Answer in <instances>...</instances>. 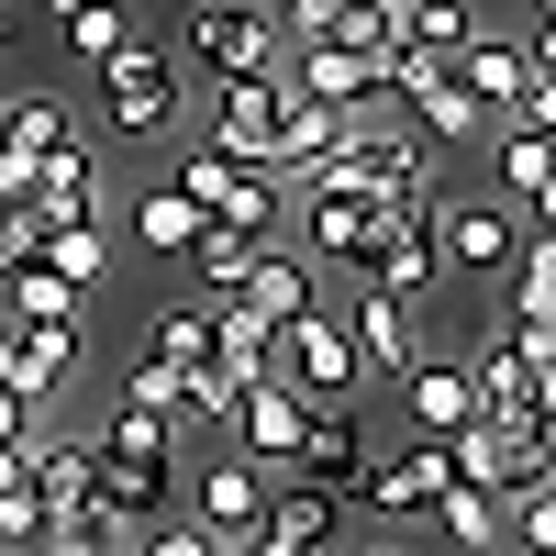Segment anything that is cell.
Returning a JSON list of instances; mask_svg holds the SVG:
<instances>
[{"instance_id": "6da1fadb", "label": "cell", "mask_w": 556, "mask_h": 556, "mask_svg": "<svg viewBox=\"0 0 556 556\" xmlns=\"http://www.w3.org/2000/svg\"><path fill=\"white\" fill-rule=\"evenodd\" d=\"M89 101H101V134H123V146H167V134L190 123V78H178V56H156V45L134 34L123 56L89 78Z\"/></svg>"}, {"instance_id": "7a4b0ae2", "label": "cell", "mask_w": 556, "mask_h": 556, "mask_svg": "<svg viewBox=\"0 0 556 556\" xmlns=\"http://www.w3.org/2000/svg\"><path fill=\"white\" fill-rule=\"evenodd\" d=\"M290 401H312V412H356V390H367V367H356V345H345V323H334V301H312V312H290L278 323V367H267Z\"/></svg>"}, {"instance_id": "3957f363", "label": "cell", "mask_w": 556, "mask_h": 556, "mask_svg": "<svg viewBox=\"0 0 556 556\" xmlns=\"http://www.w3.org/2000/svg\"><path fill=\"white\" fill-rule=\"evenodd\" d=\"M445 456H456V479L490 490V501H513V490H545V479H556V434L534 424V412H479V424L456 434Z\"/></svg>"}, {"instance_id": "277c9868", "label": "cell", "mask_w": 556, "mask_h": 556, "mask_svg": "<svg viewBox=\"0 0 556 556\" xmlns=\"http://www.w3.org/2000/svg\"><path fill=\"white\" fill-rule=\"evenodd\" d=\"M290 256H312V267H367V245L390 235V201L379 190H345V178H312V190H290Z\"/></svg>"}, {"instance_id": "5b68a950", "label": "cell", "mask_w": 556, "mask_h": 556, "mask_svg": "<svg viewBox=\"0 0 556 556\" xmlns=\"http://www.w3.org/2000/svg\"><path fill=\"white\" fill-rule=\"evenodd\" d=\"M513 256H523V212L513 201H490V190H468V201H434V267L445 278H513Z\"/></svg>"}, {"instance_id": "8992f818", "label": "cell", "mask_w": 556, "mask_h": 556, "mask_svg": "<svg viewBox=\"0 0 556 556\" xmlns=\"http://www.w3.org/2000/svg\"><path fill=\"white\" fill-rule=\"evenodd\" d=\"M190 56L212 67V89L223 78H278V23H267V0H190Z\"/></svg>"}, {"instance_id": "52a82bcc", "label": "cell", "mask_w": 556, "mask_h": 556, "mask_svg": "<svg viewBox=\"0 0 556 556\" xmlns=\"http://www.w3.org/2000/svg\"><path fill=\"white\" fill-rule=\"evenodd\" d=\"M267 490H278V479L245 468V456L223 445V456H201V468H190V523H201L212 545H235V556H245V545L267 534Z\"/></svg>"}, {"instance_id": "ba28073f", "label": "cell", "mask_w": 556, "mask_h": 556, "mask_svg": "<svg viewBox=\"0 0 556 556\" xmlns=\"http://www.w3.org/2000/svg\"><path fill=\"white\" fill-rule=\"evenodd\" d=\"M345 345H356V367H367V379H390L401 390V367L412 356H424V345H412V334H424V312H412V301H390V290H356V278H345Z\"/></svg>"}, {"instance_id": "9c48e42d", "label": "cell", "mask_w": 556, "mask_h": 556, "mask_svg": "<svg viewBox=\"0 0 556 556\" xmlns=\"http://www.w3.org/2000/svg\"><path fill=\"white\" fill-rule=\"evenodd\" d=\"M223 434H235V456H245V468L290 479V456H301V434H312V401H290L278 379H256V390L235 401V424H223Z\"/></svg>"}, {"instance_id": "30bf717a", "label": "cell", "mask_w": 556, "mask_h": 556, "mask_svg": "<svg viewBox=\"0 0 556 556\" xmlns=\"http://www.w3.org/2000/svg\"><path fill=\"white\" fill-rule=\"evenodd\" d=\"M401 412H412V434L456 445V434L479 424V379H468V356H412V367H401Z\"/></svg>"}, {"instance_id": "8fae6325", "label": "cell", "mask_w": 556, "mask_h": 556, "mask_svg": "<svg viewBox=\"0 0 556 556\" xmlns=\"http://www.w3.org/2000/svg\"><path fill=\"white\" fill-rule=\"evenodd\" d=\"M201 146H212V156H235V167H267V146H278V78H223V89H212Z\"/></svg>"}, {"instance_id": "7c38bea8", "label": "cell", "mask_w": 556, "mask_h": 556, "mask_svg": "<svg viewBox=\"0 0 556 556\" xmlns=\"http://www.w3.org/2000/svg\"><path fill=\"white\" fill-rule=\"evenodd\" d=\"M278 89H290V101H323V112H367V101H379V56H345V45H290V56H278Z\"/></svg>"}, {"instance_id": "4fadbf2b", "label": "cell", "mask_w": 556, "mask_h": 556, "mask_svg": "<svg viewBox=\"0 0 556 556\" xmlns=\"http://www.w3.org/2000/svg\"><path fill=\"white\" fill-rule=\"evenodd\" d=\"M345 278H356V290H390V301H412V312H424V301H434V278H445V267H434V223H390V235L367 245V267H345Z\"/></svg>"}, {"instance_id": "5bb4252c", "label": "cell", "mask_w": 556, "mask_h": 556, "mask_svg": "<svg viewBox=\"0 0 556 556\" xmlns=\"http://www.w3.org/2000/svg\"><path fill=\"white\" fill-rule=\"evenodd\" d=\"M101 146H89V134H67L56 156H34V212L45 223H101Z\"/></svg>"}, {"instance_id": "9a60e30c", "label": "cell", "mask_w": 556, "mask_h": 556, "mask_svg": "<svg viewBox=\"0 0 556 556\" xmlns=\"http://www.w3.org/2000/svg\"><path fill=\"white\" fill-rule=\"evenodd\" d=\"M445 67H456V89H468V101H479L490 123L513 112V101H523V78H534V67H523V45H513V34H490V23H479L468 45H456Z\"/></svg>"}, {"instance_id": "2e32d148", "label": "cell", "mask_w": 556, "mask_h": 556, "mask_svg": "<svg viewBox=\"0 0 556 556\" xmlns=\"http://www.w3.org/2000/svg\"><path fill=\"white\" fill-rule=\"evenodd\" d=\"M235 301L278 334L290 312H312V301H323V267H312V256H290V245H256V267H245V290H235Z\"/></svg>"}, {"instance_id": "e0dca14e", "label": "cell", "mask_w": 556, "mask_h": 556, "mask_svg": "<svg viewBox=\"0 0 556 556\" xmlns=\"http://www.w3.org/2000/svg\"><path fill=\"white\" fill-rule=\"evenodd\" d=\"M267 534H278V545H312V556H334L356 523H345V501H334V490H312V479H278V490H267Z\"/></svg>"}, {"instance_id": "ac0fdd59", "label": "cell", "mask_w": 556, "mask_h": 556, "mask_svg": "<svg viewBox=\"0 0 556 556\" xmlns=\"http://www.w3.org/2000/svg\"><path fill=\"white\" fill-rule=\"evenodd\" d=\"M356 468H367V424H356V412H312V434H301V456H290V479H312V490H334V501H345Z\"/></svg>"}, {"instance_id": "d6986e66", "label": "cell", "mask_w": 556, "mask_h": 556, "mask_svg": "<svg viewBox=\"0 0 556 556\" xmlns=\"http://www.w3.org/2000/svg\"><path fill=\"white\" fill-rule=\"evenodd\" d=\"M0 312H12V334H89V301L67 290L56 267H23L12 290H0Z\"/></svg>"}, {"instance_id": "ffe728a7", "label": "cell", "mask_w": 556, "mask_h": 556, "mask_svg": "<svg viewBox=\"0 0 556 556\" xmlns=\"http://www.w3.org/2000/svg\"><path fill=\"white\" fill-rule=\"evenodd\" d=\"M479 156H490V201H513V212L556 178V146H545V134H523V123H490V146H479Z\"/></svg>"}, {"instance_id": "44dd1931", "label": "cell", "mask_w": 556, "mask_h": 556, "mask_svg": "<svg viewBox=\"0 0 556 556\" xmlns=\"http://www.w3.org/2000/svg\"><path fill=\"white\" fill-rule=\"evenodd\" d=\"M212 367H223L235 390H256L267 367H278V334H267V323H256L245 301H212Z\"/></svg>"}, {"instance_id": "7402d4cb", "label": "cell", "mask_w": 556, "mask_h": 556, "mask_svg": "<svg viewBox=\"0 0 556 556\" xmlns=\"http://www.w3.org/2000/svg\"><path fill=\"white\" fill-rule=\"evenodd\" d=\"M67 134H78V112L56 101V89H0V146L12 156H56Z\"/></svg>"}, {"instance_id": "603a6c76", "label": "cell", "mask_w": 556, "mask_h": 556, "mask_svg": "<svg viewBox=\"0 0 556 556\" xmlns=\"http://www.w3.org/2000/svg\"><path fill=\"white\" fill-rule=\"evenodd\" d=\"M201 235H212V223L178 201L167 178H146V190H134V245H146V256H178V267H190V245H201Z\"/></svg>"}, {"instance_id": "cb8c5ba5", "label": "cell", "mask_w": 556, "mask_h": 556, "mask_svg": "<svg viewBox=\"0 0 556 556\" xmlns=\"http://www.w3.org/2000/svg\"><path fill=\"white\" fill-rule=\"evenodd\" d=\"M56 34H67V67H78V78H101L123 45H134V0H89V12H67Z\"/></svg>"}, {"instance_id": "d4e9b609", "label": "cell", "mask_w": 556, "mask_h": 556, "mask_svg": "<svg viewBox=\"0 0 556 556\" xmlns=\"http://www.w3.org/2000/svg\"><path fill=\"white\" fill-rule=\"evenodd\" d=\"M456 556H501V501L490 490H468V479H445V501H434V513H424Z\"/></svg>"}, {"instance_id": "484cf974", "label": "cell", "mask_w": 556, "mask_h": 556, "mask_svg": "<svg viewBox=\"0 0 556 556\" xmlns=\"http://www.w3.org/2000/svg\"><path fill=\"white\" fill-rule=\"evenodd\" d=\"M45 267H56L67 290L89 301V290L112 278V223H56V235H45Z\"/></svg>"}, {"instance_id": "4316f807", "label": "cell", "mask_w": 556, "mask_h": 556, "mask_svg": "<svg viewBox=\"0 0 556 556\" xmlns=\"http://www.w3.org/2000/svg\"><path fill=\"white\" fill-rule=\"evenodd\" d=\"M479 34V0H412V12H401V45H412V56H456V45H468Z\"/></svg>"}, {"instance_id": "83f0119b", "label": "cell", "mask_w": 556, "mask_h": 556, "mask_svg": "<svg viewBox=\"0 0 556 556\" xmlns=\"http://www.w3.org/2000/svg\"><path fill=\"white\" fill-rule=\"evenodd\" d=\"M34 556H146V534L112 523V513H67V523H45Z\"/></svg>"}, {"instance_id": "f1b7e54d", "label": "cell", "mask_w": 556, "mask_h": 556, "mask_svg": "<svg viewBox=\"0 0 556 556\" xmlns=\"http://www.w3.org/2000/svg\"><path fill=\"white\" fill-rule=\"evenodd\" d=\"M245 267H256V245H245V235H223V223H212V235L190 245V278H201V312H212V301H235V290H245Z\"/></svg>"}, {"instance_id": "f546056e", "label": "cell", "mask_w": 556, "mask_h": 556, "mask_svg": "<svg viewBox=\"0 0 556 556\" xmlns=\"http://www.w3.org/2000/svg\"><path fill=\"white\" fill-rule=\"evenodd\" d=\"M146 356H156V367H201V356H212V312H201V301L156 312V323H146Z\"/></svg>"}, {"instance_id": "4dcf8cb0", "label": "cell", "mask_w": 556, "mask_h": 556, "mask_svg": "<svg viewBox=\"0 0 556 556\" xmlns=\"http://www.w3.org/2000/svg\"><path fill=\"white\" fill-rule=\"evenodd\" d=\"M45 235H56V223H45L34 201H0V290H12L23 267H45Z\"/></svg>"}, {"instance_id": "1f68e13d", "label": "cell", "mask_w": 556, "mask_h": 556, "mask_svg": "<svg viewBox=\"0 0 556 556\" xmlns=\"http://www.w3.org/2000/svg\"><path fill=\"white\" fill-rule=\"evenodd\" d=\"M45 513H34V490H23V456H0V556H34Z\"/></svg>"}, {"instance_id": "d6a6232c", "label": "cell", "mask_w": 556, "mask_h": 556, "mask_svg": "<svg viewBox=\"0 0 556 556\" xmlns=\"http://www.w3.org/2000/svg\"><path fill=\"white\" fill-rule=\"evenodd\" d=\"M123 412H146V424H167V434H178V367L134 356V367H123Z\"/></svg>"}, {"instance_id": "836d02e7", "label": "cell", "mask_w": 556, "mask_h": 556, "mask_svg": "<svg viewBox=\"0 0 556 556\" xmlns=\"http://www.w3.org/2000/svg\"><path fill=\"white\" fill-rule=\"evenodd\" d=\"M513 301L523 312H556V245L545 235H523V256H513Z\"/></svg>"}, {"instance_id": "e575fe53", "label": "cell", "mask_w": 556, "mask_h": 556, "mask_svg": "<svg viewBox=\"0 0 556 556\" xmlns=\"http://www.w3.org/2000/svg\"><path fill=\"white\" fill-rule=\"evenodd\" d=\"M501 123H523V134H545V146H556V78H523V101L501 112Z\"/></svg>"}, {"instance_id": "d590c367", "label": "cell", "mask_w": 556, "mask_h": 556, "mask_svg": "<svg viewBox=\"0 0 556 556\" xmlns=\"http://www.w3.org/2000/svg\"><path fill=\"white\" fill-rule=\"evenodd\" d=\"M523 412H534V424L556 434V356H545V367H523Z\"/></svg>"}, {"instance_id": "8d00e7d4", "label": "cell", "mask_w": 556, "mask_h": 556, "mask_svg": "<svg viewBox=\"0 0 556 556\" xmlns=\"http://www.w3.org/2000/svg\"><path fill=\"white\" fill-rule=\"evenodd\" d=\"M34 434H45V424H34V412H23V401H12V390H0V456H23V445H34Z\"/></svg>"}, {"instance_id": "74e56055", "label": "cell", "mask_w": 556, "mask_h": 556, "mask_svg": "<svg viewBox=\"0 0 556 556\" xmlns=\"http://www.w3.org/2000/svg\"><path fill=\"white\" fill-rule=\"evenodd\" d=\"M513 45H523V67H534V78H556V23H523Z\"/></svg>"}, {"instance_id": "f35d334b", "label": "cell", "mask_w": 556, "mask_h": 556, "mask_svg": "<svg viewBox=\"0 0 556 556\" xmlns=\"http://www.w3.org/2000/svg\"><path fill=\"white\" fill-rule=\"evenodd\" d=\"M0 201H34V156H12V146H0Z\"/></svg>"}, {"instance_id": "ab89813d", "label": "cell", "mask_w": 556, "mask_h": 556, "mask_svg": "<svg viewBox=\"0 0 556 556\" xmlns=\"http://www.w3.org/2000/svg\"><path fill=\"white\" fill-rule=\"evenodd\" d=\"M523 235H545V245H556V178H545V190L523 201Z\"/></svg>"}, {"instance_id": "60d3db41", "label": "cell", "mask_w": 556, "mask_h": 556, "mask_svg": "<svg viewBox=\"0 0 556 556\" xmlns=\"http://www.w3.org/2000/svg\"><path fill=\"white\" fill-rule=\"evenodd\" d=\"M334 556H412V545H401V534H345Z\"/></svg>"}, {"instance_id": "b9f144b4", "label": "cell", "mask_w": 556, "mask_h": 556, "mask_svg": "<svg viewBox=\"0 0 556 556\" xmlns=\"http://www.w3.org/2000/svg\"><path fill=\"white\" fill-rule=\"evenodd\" d=\"M45 12H56V23H67V12H89V0H45Z\"/></svg>"}, {"instance_id": "7bdbcfd3", "label": "cell", "mask_w": 556, "mask_h": 556, "mask_svg": "<svg viewBox=\"0 0 556 556\" xmlns=\"http://www.w3.org/2000/svg\"><path fill=\"white\" fill-rule=\"evenodd\" d=\"M523 12H534V23H556V0H523Z\"/></svg>"}, {"instance_id": "ee69618b", "label": "cell", "mask_w": 556, "mask_h": 556, "mask_svg": "<svg viewBox=\"0 0 556 556\" xmlns=\"http://www.w3.org/2000/svg\"><path fill=\"white\" fill-rule=\"evenodd\" d=\"M0 45H12V12H0Z\"/></svg>"}]
</instances>
